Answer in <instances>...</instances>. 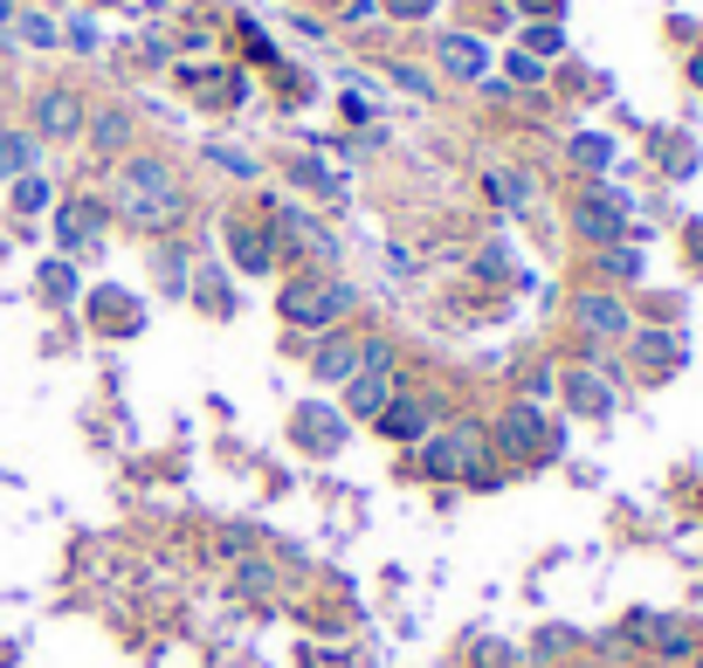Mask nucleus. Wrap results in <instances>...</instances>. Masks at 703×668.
Wrapping results in <instances>:
<instances>
[{"label":"nucleus","instance_id":"17","mask_svg":"<svg viewBox=\"0 0 703 668\" xmlns=\"http://www.w3.org/2000/svg\"><path fill=\"white\" fill-rule=\"evenodd\" d=\"M601 269L620 276V282H635V276H641V255H635V248H601Z\"/></svg>","mask_w":703,"mask_h":668},{"label":"nucleus","instance_id":"10","mask_svg":"<svg viewBox=\"0 0 703 668\" xmlns=\"http://www.w3.org/2000/svg\"><path fill=\"white\" fill-rule=\"evenodd\" d=\"M380 434H386V442H421V434H428V407L421 400H386L380 407Z\"/></svg>","mask_w":703,"mask_h":668},{"label":"nucleus","instance_id":"21","mask_svg":"<svg viewBox=\"0 0 703 668\" xmlns=\"http://www.w3.org/2000/svg\"><path fill=\"white\" fill-rule=\"evenodd\" d=\"M580 159L586 166H607V138H580Z\"/></svg>","mask_w":703,"mask_h":668},{"label":"nucleus","instance_id":"15","mask_svg":"<svg viewBox=\"0 0 703 668\" xmlns=\"http://www.w3.org/2000/svg\"><path fill=\"white\" fill-rule=\"evenodd\" d=\"M35 166V138H0V172H29Z\"/></svg>","mask_w":703,"mask_h":668},{"label":"nucleus","instance_id":"5","mask_svg":"<svg viewBox=\"0 0 703 668\" xmlns=\"http://www.w3.org/2000/svg\"><path fill=\"white\" fill-rule=\"evenodd\" d=\"M572 227H580L586 242H601V248H614L620 235H628V208H620L614 193H586L580 208H572Z\"/></svg>","mask_w":703,"mask_h":668},{"label":"nucleus","instance_id":"14","mask_svg":"<svg viewBox=\"0 0 703 668\" xmlns=\"http://www.w3.org/2000/svg\"><path fill=\"white\" fill-rule=\"evenodd\" d=\"M90 138H97L103 152H124V138H132V118H124V111H103V118L90 124Z\"/></svg>","mask_w":703,"mask_h":668},{"label":"nucleus","instance_id":"2","mask_svg":"<svg viewBox=\"0 0 703 668\" xmlns=\"http://www.w3.org/2000/svg\"><path fill=\"white\" fill-rule=\"evenodd\" d=\"M352 303H359L352 282L310 269V276H290V282H283L276 311H283V324H297V331H338V318H352Z\"/></svg>","mask_w":703,"mask_h":668},{"label":"nucleus","instance_id":"20","mask_svg":"<svg viewBox=\"0 0 703 668\" xmlns=\"http://www.w3.org/2000/svg\"><path fill=\"white\" fill-rule=\"evenodd\" d=\"M270 586H276L270 565H242V593H270Z\"/></svg>","mask_w":703,"mask_h":668},{"label":"nucleus","instance_id":"11","mask_svg":"<svg viewBox=\"0 0 703 668\" xmlns=\"http://www.w3.org/2000/svg\"><path fill=\"white\" fill-rule=\"evenodd\" d=\"M565 400L580 407V414H607L614 407V393L601 387V372H565Z\"/></svg>","mask_w":703,"mask_h":668},{"label":"nucleus","instance_id":"7","mask_svg":"<svg viewBox=\"0 0 703 668\" xmlns=\"http://www.w3.org/2000/svg\"><path fill=\"white\" fill-rule=\"evenodd\" d=\"M497 442L517 455V461H538V455H552V442H545V421H538V407L525 400V407H510V414H504V434H497Z\"/></svg>","mask_w":703,"mask_h":668},{"label":"nucleus","instance_id":"23","mask_svg":"<svg viewBox=\"0 0 703 668\" xmlns=\"http://www.w3.org/2000/svg\"><path fill=\"white\" fill-rule=\"evenodd\" d=\"M531 8H559V0H531Z\"/></svg>","mask_w":703,"mask_h":668},{"label":"nucleus","instance_id":"3","mask_svg":"<svg viewBox=\"0 0 703 668\" xmlns=\"http://www.w3.org/2000/svg\"><path fill=\"white\" fill-rule=\"evenodd\" d=\"M483 442H490V434H483L476 421H455V427H441L435 442H428L421 469H428V476H469V469L483 461Z\"/></svg>","mask_w":703,"mask_h":668},{"label":"nucleus","instance_id":"22","mask_svg":"<svg viewBox=\"0 0 703 668\" xmlns=\"http://www.w3.org/2000/svg\"><path fill=\"white\" fill-rule=\"evenodd\" d=\"M394 8H400V14H414V8H428V0H394Z\"/></svg>","mask_w":703,"mask_h":668},{"label":"nucleus","instance_id":"19","mask_svg":"<svg viewBox=\"0 0 703 668\" xmlns=\"http://www.w3.org/2000/svg\"><path fill=\"white\" fill-rule=\"evenodd\" d=\"M90 214H97V208H69V214H63V235L84 242V235H90Z\"/></svg>","mask_w":703,"mask_h":668},{"label":"nucleus","instance_id":"4","mask_svg":"<svg viewBox=\"0 0 703 668\" xmlns=\"http://www.w3.org/2000/svg\"><path fill=\"white\" fill-rule=\"evenodd\" d=\"M572 324H580L586 338H628V331H635L628 303L607 297V290H580V297H572Z\"/></svg>","mask_w":703,"mask_h":668},{"label":"nucleus","instance_id":"18","mask_svg":"<svg viewBox=\"0 0 703 668\" xmlns=\"http://www.w3.org/2000/svg\"><path fill=\"white\" fill-rule=\"evenodd\" d=\"M160 269H166V290H173V297L187 290V255H173V248H166V255H160Z\"/></svg>","mask_w":703,"mask_h":668},{"label":"nucleus","instance_id":"1","mask_svg":"<svg viewBox=\"0 0 703 668\" xmlns=\"http://www.w3.org/2000/svg\"><path fill=\"white\" fill-rule=\"evenodd\" d=\"M179 208H187V193H179V179L166 159H132L118 172V214L139 221V227H166L179 221Z\"/></svg>","mask_w":703,"mask_h":668},{"label":"nucleus","instance_id":"6","mask_svg":"<svg viewBox=\"0 0 703 668\" xmlns=\"http://www.w3.org/2000/svg\"><path fill=\"white\" fill-rule=\"evenodd\" d=\"M359 366H366V338H345V331H325V345L310 352V372H318L325 387H345Z\"/></svg>","mask_w":703,"mask_h":668},{"label":"nucleus","instance_id":"8","mask_svg":"<svg viewBox=\"0 0 703 668\" xmlns=\"http://www.w3.org/2000/svg\"><path fill=\"white\" fill-rule=\"evenodd\" d=\"M386 400H394V387H386L380 366H359V372L345 379V414H352V421H380Z\"/></svg>","mask_w":703,"mask_h":668},{"label":"nucleus","instance_id":"12","mask_svg":"<svg viewBox=\"0 0 703 668\" xmlns=\"http://www.w3.org/2000/svg\"><path fill=\"white\" fill-rule=\"evenodd\" d=\"M441 63H449L455 76H483V69H490L483 42H469V35H449V42H441Z\"/></svg>","mask_w":703,"mask_h":668},{"label":"nucleus","instance_id":"9","mask_svg":"<svg viewBox=\"0 0 703 668\" xmlns=\"http://www.w3.org/2000/svg\"><path fill=\"white\" fill-rule=\"evenodd\" d=\"M35 124L48 138H76V132H84V104H76V90H42Z\"/></svg>","mask_w":703,"mask_h":668},{"label":"nucleus","instance_id":"13","mask_svg":"<svg viewBox=\"0 0 703 668\" xmlns=\"http://www.w3.org/2000/svg\"><path fill=\"white\" fill-rule=\"evenodd\" d=\"M297 434H304V448H338V442H345L331 414H297Z\"/></svg>","mask_w":703,"mask_h":668},{"label":"nucleus","instance_id":"16","mask_svg":"<svg viewBox=\"0 0 703 668\" xmlns=\"http://www.w3.org/2000/svg\"><path fill=\"white\" fill-rule=\"evenodd\" d=\"M234 255H242V269H270V255H276V248H270L263 235H249V227H242V235H234Z\"/></svg>","mask_w":703,"mask_h":668}]
</instances>
